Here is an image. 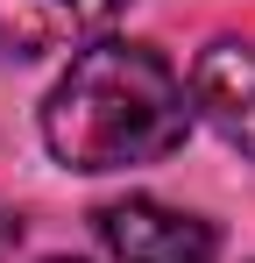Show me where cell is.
<instances>
[{"mask_svg": "<svg viewBox=\"0 0 255 263\" xmlns=\"http://www.w3.org/2000/svg\"><path fill=\"white\" fill-rule=\"evenodd\" d=\"M192 92L149 43H92L42 107V142L64 171H135L192 135Z\"/></svg>", "mask_w": 255, "mask_h": 263, "instance_id": "6da1fadb", "label": "cell"}, {"mask_svg": "<svg viewBox=\"0 0 255 263\" xmlns=\"http://www.w3.org/2000/svg\"><path fill=\"white\" fill-rule=\"evenodd\" d=\"M92 220L121 263H213L220 256V228L199 214H177L163 199H114Z\"/></svg>", "mask_w": 255, "mask_h": 263, "instance_id": "7a4b0ae2", "label": "cell"}, {"mask_svg": "<svg viewBox=\"0 0 255 263\" xmlns=\"http://www.w3.org/2000/svg\"><path fill=\"white\" fill-rule=\"evenodd\" d=\"M192 107L227 135L241 157H255V36H227L192 71Z\"/></svg>", "mask_w": 255, "mask_h": 263, "instance_id": "3957f363", "label": "cell"}, {"mask_svg": "<svg viewBox=\"0 0 255 263\" xmlns=\"http://www.w3.org/2000/svg\"><path fill=\"white\" fill-rule=\"evenodd\" d=\"M128 0H0V50L7 57H57L92 43Z\"/></svg>", "mask_w": 255, "mask_h": 263, "instance_id": "277c9868", "label": "cell"}, {"mask_svg": "<svg viewBox=\"0 0 255 263\" xmlns=\"http://www.w3.org/2000/svg\"><path fill=\"white\" fill-rule=\"evenodd\" d=\"M14 242H22V220H14V214H7V206H0V263L14 256Z\"/></svg>", "mask_w": 255, "mask_h": 263, "instance_id": "5b68a950", "label": "cell"}, {"mask_svg": "<svg viewBox=\"0 0 255 263\" xmlns=\"http://www.w3.org/2000/svg\"><path fill=\"white\" fill-rule=\"evenodd\" d=\"M50 263H71V256H50Z\"/></svg>", "mask_w": 255, "mask_h": 263, "instance_id": "8992f818", "label": "cell"}]
</instances>
